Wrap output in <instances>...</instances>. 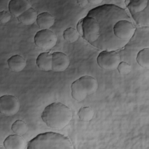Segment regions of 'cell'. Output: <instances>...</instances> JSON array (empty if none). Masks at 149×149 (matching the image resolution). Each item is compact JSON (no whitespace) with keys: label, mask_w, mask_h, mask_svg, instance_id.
Listing matches in <instances>:
<instances>
[{"label":"cell","mask_w":149,"mask_h":149,"mask_svg":"<svg viewBox=\"0 0 149 149\" xmlns=\"http://www.w3.org/2000/svg\"><path fill=\"white\" fill-rule=\"evenodd\" d=\"M128 13L114 4H104L91 9L77 24L78 33L90 45L102 51H116L126 45L117 38L114 27Z\"/></svg>","instance_id":"obj_1"},{"label":"cell","mask_w":149,"mask_h":149,"mask_svg":"<svg viewBox=\"0 0 149 149\" xmlns=\"http://www.w3.org/2000/svg\"><path fill=\"white\" fill-rule=\"evenodd\" d=\"M41 117L48 127L60 130L70 123L73 113L68 106L57 102L47 105L43 110Z\"/></svg>","instance_id":"obj_2"},{"label":"cell","mask_w":149,"mask_h":149,"mask_svg":"<svg viewBox=\"0 0 149 149\" xmlns=\"http://www.w3.org/2000/svg\"><path fill=\"white\" fill-rule=\"evenodd\" d=\"M70 138L55 132H45L38 134L28 142L27 149H73Z\"/></svg>","instance_id":"obj_3"},{"label":"cell","mask_w":149,"mask_h":149,"mask_svg":"<svg viewBox=\"0 0 149 149\" xmlns=\"http://www.w3.org/2000/svg\"><path fill=\"white\" fill-rule=\"evenodd\" d=\"M98 87V82L94 77L87 75L83 76L72 83L71 95L74 100L81 102L88 95L95 93Z\"/></svg>","instance_id":"obj_4"},{"label":"cell","mask_w":149,"mask_h":149,"mask_svg":"<svg viewBox=\"0 0 149 149\" xmlns=\"http://www.w3.org/2000/svg\"><path fill=\"white\" fill-rule=\"evenodd\" d=\"M126 8L136 23L141 26L149 25V5L147 0L125 1Z\"/></svg>","instance_id":"obj_5"},{"label":"cell","mask_w":149,"mask_h":149,"mask_svg":"<svg viewBox=\"0 0 149 149\" xmlns=\"http://www.w3.org/2000/svg\"><path fill=\"white\" fill-rule=\"evenodd\" d=\"M120 62V56L116 51H102L97 58L98 65L105 70L116 69Z\"/></svg>","instance_id":"obj_6"},{"label":"cell","mask_w":149,"mask_h":149,"mask_svg":"<svg viewBox=\"0 0 149 149\" xmlns=\"http://www.w3.org/2000/svg\"><path fill=\"white\" fill-rule=\"evenodd\" d=\"M34 42L35 45L40 49H50L56 45L57 37L53 31L49 29L41 30L35 34Z\"/></svg>","instance_id":"obj_7"},{"label":"cell","mask_w":149,"mask_h":149,"mask_svg":"<svg viewBox=\"0 0 149 149\" xmlns=\"http://www.w3.org/2000/svg\"><path fill=\"white\" fill-rule=\"evenodd\" d=\"M19 100L12 95H4L0 98V112L6 116L16 115L20 110Z\"/></svg>","instance_id":"obj_8"},{"label":"cell","mask_w":149,"mask_h":149,"mask_svg":"<svg viewBox=\"0 0 149 149\" xmlns=\"http://www.w3.org/2000/svg\"><path fill=\"white\" fill-rule=\"evenodd\" d=\"M52 71L62 72L68 68L70 65V60L66 54L62 52H54L52 54Z\"/></svg>","instance_id":"obj_9"},{"label":"cell","mask_w":149,"mask_h":149,"mask_svg":"<svg viewBox=\"0 0 149 149\" xmlns=\"http://www.w3.org/2000/svg\"><path fill=\"white\" fill-rule=\"evenodd\" d=\"M31 8V4L27 0H11L8 3L9 13L16 17H18Z\"/></svg>","instance_id":"obj_10"},{"label":"cell","mask_w":149,"mask_h":149,"mask_svg":"<svg viewBox=\"0 0 149 149\" xmlns=\"http://www.w3.org/2000/svg\"><path fill=\"white\" fill-rule=\"evenodd\" d=\"M5 149H24L26 144L23 138L18 134H10L3 141Z\"/></svg>","instance_id":"obj_11"},{"label":"cell","mask_w":149,"mask_h":149,"mask_svg":"<svg viewBox=\"0 0 149 149\" xmlns=\"http://www.w3.org/2000/svg\"><path fill=\"white\" fill-rule=\"evenodd\" d=\"M52 55L49 52L41 53L36 59V65L41 70L48 72L52 70Z\"/></svg>","instance_id":"obj_12"},{"label":"cell","mask_w":149,"mask_h":149,"mask_svg":"<svg viewBox=\"0 0 149 149\" xmlns=\"http://www.w3.org/2000/svg\"><path fill=\"white\" fill-rule=\"evenodd\" d=\"M9 69L14 72L22 71L26 66V61L19 55H14L10 57L7 61Z\"/></svg>","instance_id":"obj_13"},{"label":"cell","mask_w":149,"mask_h":149,"mask_svg":"<svg viewBox=\"0 0 149 149\" xmlns=\"http://www.w3.org/2000/svg\"><path fill=\"white\" fill-rule=\"evenodd\" d=\"M36 23L41 30L49 29L54 24L55 18L48 12H42L38 15Z\"/></svg>","instance_id":"obj_14"},{"label":"cell","mask_w":149,"mask_h":149,"mask_svg":"<svg viewBox=\"0 0 149 149\" xmlns=\"http://www.w3.org/2000/svg\"><path fill=\"white\" fill-rule=\"evenodd\" d=\"M37 13L33 8H30L17 17V20L23 25L29 26L34 23L37 18Z\"/></svg>","instance_id":"obj_15"},{"label":"cell","mask_w":149,"mask_h":149,"mask_svg":"<svg viewBox=\"0 0 149 149\" xmlns=\"http://www.w3.org/2000/svg\"><path fill=\"white\" fill-rule=\"evenodd\" d=\"M137 63L146 69H149V48H146L140 50L136 56Z\"/></svg>","instance_id":"obj_16"},{"label":"cell","mask_w":149,"mask_h":149,"mask_svg":"<svg viewBox=\"0 0 149 149\" xmlns=\"http://www.w3.org/2000/svg\"><path fill=\"white\" fill-rule=\"evenodd\" d=\"M11 129L15 134L22 136L27 132L29 130V126L26 122L18 119L13 123L11 126Z\"/></svg>","instance_id":"obj_17"},{"label":"cell","mask_w":149,"mask_h":149,"mask_svg":"<svg viewBox=\"0 0 149 149\" xmlns=\"http://www.w3.org/2000/svg\"><path fill=\"white\" fill-rule=\"evenodd\" d=\"M94 115V111L92 108L89 107H81L79 109L77 115L79 118L85 122H89L92 120Z\"/></svg>","instance_id":"obj_18"},{"label":"cell","mask_w":149,"mask_h":149,"mask_svg":"<svg viewBox=\"0 0 149 149\" xmlns=\"http://www.w3.org/2000/svg\"><path fill=\"white\" fill-rule=\"evenodd\" d=\"M80 34L77 30L73 27H68L64 30L63 37L65 41L69 43L76 42L79 38Z\"/></svg>","instance_id":"obj_19"},{"label":"cell","mask_w":149,"mask_h":149,"mask_svg":"<svg viewBox=\"0 0 149 149\" xmlns=\"http://www.w3.org/2000/svg\"><path fill=\"white\" fill-rule=\"evenodd\" d=\"M116 69L120 74H127L131 72L132 66L127 62H120Z\"/></svg>","instance_id":"obj_20"},{"label":"cell","mask_w":149,"mask_h":149,"mask_svg":"<svg viewBox=\"0 0 149 149\" xmlns=\"http://www.w3.org/2000/svg\"><path fill=\"white\" fill-rule=\"evenodd\" d=\"M11 18V14L6 10H2L0 12V22L3 24L8 23Z\"/></svg>","instance_id":"obj_21"},{"label":"cell","mask_w":149,"mask_h":149,"mask_svg":"<svg viewBox=\"0 0 149 149\" xmlns=\"http://www.w3.org/2000/svg\"><path fill=\"white\" fill-rule=\"evenodd\" d=\"M77 3H78V5L81 6V7H84L85 6H86L87 5L88 1L87 0H79V1H77Z\"/></svg>","instance_id":"obj_22"},{"label":"cell","mask_w":149,"mask_h":149,"mask_svg":"<svg viewBox=\"0 0 149 149\" xmlns=\"http://www.w3.org/2000/svg\"><path fill=\"white\" fill-rule=\"evenodd\" d=\"M103 2L102 0H88V3L92 5H99Z\"/></svg>","instance_id":"obj_23"}]
</instances>
